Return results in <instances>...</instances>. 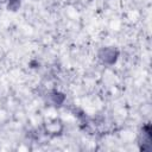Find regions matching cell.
Wrapping results in <instances>:
<instances>
[{"mask_svg": "<svg viewBox=\"0 0 152 152\" xmlns=\"http://www.w3.org/2000/svg\"><path fill=\"white\" fill-rule=\"evenodd\" d=\"M119 52L116 51V49L114 48H103L100 53H99V58L103 64H114L118 59Z\"/></svg>", "mask_w": 152, "mask_h": 152, "instance_id": "cell-1", "label": "cell"}, {"mask_svg": "<svg viewBox=\"0 0 152 152\" xmlns=\"http://www.w3.org/2000/svg\"><path fill=\"white\" fill-rule=\"evenodd\" d=\"M49 99H50V102L53 104V106H61L64 101V95L59 91H52L49 94Z\"/></svg>", "mask_w": 152, "mask_h": 152, "instance_id": "cell-2", "label": "cell"}, {"mask_svg": "<svg viewBox=\"0 0 152 152\" xmlns=\"http://www.w3.org/2000/svg\"><path fill=\"white\" fill-rule=\"evenodd\" d=\"M20 6V0H8V8L15 11Z\"/></svg>", "mask_w": 152, "mask_h": 152, "instance_id": "cell-3", "label": "cell"}]
</instances>
